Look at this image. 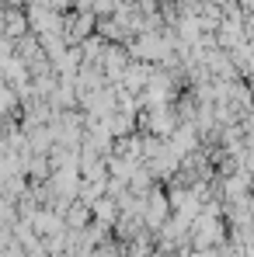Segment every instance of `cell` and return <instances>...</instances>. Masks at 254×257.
I'll return each instance as SVG.
<instances>
[{
    "mask_svg": "<svg viewBox=\"0 0 254 257\" xmlns=\"http://www.w3.org/2000/svg\"><path fill=\"white\" fill-rule=\"evenodd\" d=\"M192 257H219V254H216L212 247H202V250H195V254H192Z\"/></svg>",
    "mask_w": 254,
    "mask_h": 257,
    "instance_id": "2",
    "label": "cell"
},
{
    "mask_svg": "<svg viewBox=\"0 0 254 257\" xmlns=\"http://www.w3.org/2000/svg\"><path fill=\"white\" fill-rule=\"evenodd\" d=\"M87 219H91V212H87V205H84V202L70 205V212L63 215V222H66V226H73V229H84V226H87Z\"/></svg>",
    "mask_w": 254,
    "mask_h": 257,
    "instance_id": "1",
    "label": "cell"
}]
</instances>
